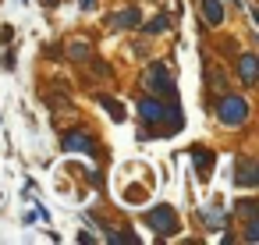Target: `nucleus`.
<instances>
[{"label":"nucleus","mask_w":259,"mask_h":245,"mask_svg":"<svg viewBox=\"0 0 259 245\" xmlns=\"http://www.w3.org/2000/svg\"><path fill=\"white\" fill-rule=\"evenodd\" d=\"M217 117H220L224 125H245V117H248V103H245L241 96H220V103H217Z\"/></svg>","instance_id":"obj_1"},{"label":"nucleus","mask_w":259,"mask_h":245,"mask_svg":"<svg viewBox=\"0 0 259 245\" xmlns=\"http://www.w3.org/2000/svg\"><path fill=\"white\" fill-rule=\"evenodd\" d=\"M146 224H149L160 238H170V234L178 231V217H174L170 206H153V210L146 213Z\"/></svg>","instance_id":"obj_2"},{"label":"nucleus","mask_w":259,"mask_h":245,"mask_svg":"<svg viewBox=\"0 0 259 245\" xmlns=\"http://www.w3.org/2000/svg\"><path fill=\"white\" fill-rule=\"evenodd\" d=\"M146 86H149L156 96H170V93H174V82L167 78V68H163V64H149V68H146Z\"/></svg>","instance_id":"obj_3"},{"label":"nucleus","mask_w":259,"mask_h":245,"mask_svg":"<svg viewBox=\"0 0 259 245\" xmlns=\"http://www.w3.org/2000/svg\"><path fill=\"white\" fill-rule=\"evenodd\" d=\"M61 149H68V153H96V146H93V139L85 132H68L61 139Z\"/></svg>","instance_id":"obj_4"},{"label":"nucleus","mask_w":259,"mask_h":245,"mask_svg":"<svg viewBox=\"0 0 259 245\" xmlns=\"http://www.w3.org/2000/svg\"><path fill=\"white\" fill-rule=\"evenodd\" d=\"M238 75H241L245 86H255V75H259V61H255V54H245V57L238 61Z\"/></svg>","instance_id":"obj_5"},{"label":"nucleus","mask_w":259,"mask_h":245,"mask_svg":"<svg viewBox=\"0 0 259 245\" xmlns=\"http://www.w3.org/2000/svg\"><path fill=\"white\" fill-rule=\"evenodd\" d=\"M139 114H142V121L153 125V121H163V117H167V107L156 103V100H142V103H139Z\"/></svg>","instance_id":"obj_6"},{"label":"nucleus","mask_w":259,"mask_h":245,"mask_svg":"<svg viewBox=\"0 0 259 245\" xmlns=\"http://www.w3.org/2000/svg\"><path fill=\"white\" fill-rule=\"evenodd\" d=\"M234 181H238L241 188H252V185L259 181V167H255V164H241V167H238V178H234Z\"/></svg>","instance_id":"obj_7"},{"label":"nucleus","mask_w":259,"mask_h":245,"mask_svg":"<svg viewBox=\"0 0 259 245\" xmlns=\"http://www.w3.org/2000/svg\"><path fill=\"white\" fill-rule=\"evenodd\" d=\"M139 25V8H128L121 15H114V29H135Z\"/></svg>","instance_id":"obj_8"},{"label":"nucleus","mask_w":259,"mask_h":245,"mask_svg":"<svg viewBox=\"0 0 259 245\" xmlns=\"http://www.w3.org/2000/svg\"><path fill=\"white\" fill-rule=\"evenodd\" d=\"M192 160H195V167H199V178H209V167H213V153H206V149H192Z\"/></svg>","instance_id":"obj_9"},{"label":"nucleus","mask_w":259,"mask_h":245,"mask_svg":"<svg viewBox=\"0 0 259 245\" xmlns=\"http://www.w3.org/2000/svg\"><path fill=\"white\" fill-rule=\"evenodd\" d=\"M202 11H206V22H209V25H220V22H224L220 0H202Z\"/></svg>","instance_id":"obj_10"},{"label":"nucleus","mask_w":259,"mask_h":245,"mask_svg":"<svg viewBox=\"0 0 259 245\" xmlns=\"http://www.w3.org/2000/svg\"><path fill=\"white\" fill-rule=\"evenodd\" d=\"M100 107L114 117V121H124V107L117 103V100H110V96H100Z\"/></svg>","instance_id":"obj_11"},{"label":"nucleus","mask_w":259,"mask_h":245,"mask_svg":"<svg viewBox=\"0 0 259 245\" xmlns=\"http://www.w3.org/2000/svg\"><path fill=\"white\" fill-rule=\"evenodd\" d=\"M163 29H170V18H167V15H160L156 22H149V25H146V32H163Z\"/></svg>","instance_id":"obj_12"},{"label":"nucleus","mask_w":259,"mask_h":245,"mask_svg":"<svg viewBox=\"0 0 259 245\" xmlns=\"http://www.w3.org/2000/svg\"><path fill=\"white\" fill-rule=\"evenodd\" d=\"M68 57H71V61H85V57H89V47H85V43H75V47L68 50Z\"/></svg>","instance_id":"obj_13"},{"label":"nucleus","mask_w":259,"mask_h":245,"mask_svg":"<svg viewBox=\"0 0 259 245\" xmlns=\"http://www.w3.org/2000/svg\"><path fill=\"white\" fill-rule=\"evenodd\" d=\"M238 213L252 220V217H255V202H252V199H241V206H238Z\"/></svg>","instance_id":"obj_14"},{"label":"nucleus","mask_w":259,"mask_h":245,"mask_svg":"<svg viewBox=\"0 0 259 245\" xmlns=\"http://www.w3.org/2000/svg\"><path fill=\"white\" fill-rule=\"evenodd\" d=\"M206 224H209V227L217 231V227L224 224V213H220V210H209V213H206Z\"/></svg>","instance_id":"obj_15"},{"label":"nucleus","mask_w":259,"mask_h":245,"mask_svg":"<svg viewBox=\"0 0 259 245\" xmlns=\"http://www.w3.org/2000/svg\"><path fill=\"white\" fill-rule=\"evenodd\" d=\"M245 238H248V241H255V238H259V224H255V220H248V227H245Z\"/></svg>","instance_id":"obj_16"},{"label":"nucleus","mask_w":259,"mask_h":245,"mask_svg":"<svg viewBox=\"0 0 259 245\" xmlns=\"http://www.w3.org/2000/svg\"><path fill=\"white\" fill-rule=\"evenodd\" d=\"M93 4H96V0H82V8H93Z\"/></svg>","instance_id":"obj_17"},{"label":"nucleus","mask_w":259,"mask_h":245,"mask_svg":"<svg viewBox=\"0 0 259 245\" xmlns=\"http://www.w3.org/2000/svg\"><path fill=\"white\" fill-rule=\"evenodd\" d=\"M43 4H47V8H54V0H43Z\"/></svg>","instance_id":"obj_18"}]
</instances>
